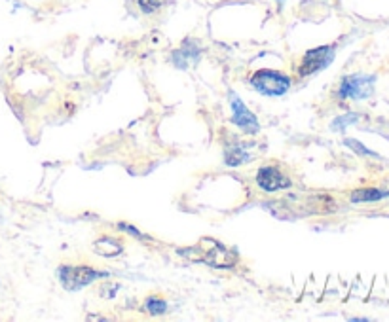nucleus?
Listing matches in <instances>:
<instances>
[{
  "label": "nucleus",
  "instance_id": "nucleus-2",
  "mask_svg": "<svg viewBox=\"0 0 389 322\" xmlns=\"http://www.w3.org/2000/svg\"><path fill=\"white\" fill-rule=\"evenodd\" d=\"M108 277V273L97 271L89 266H63L59 269V279L67 290H80L97 279Z\"/></svg>",
  "mask_w": 389,
  "mask_h": 322
},
{
  "label": "nucleus",
  "instance_id": "nucleus-5",
  "mask_svg": "<svg viewBox=\"0 0 389 322\" xmlns=\"http://www.w3.org/2000/svg\"><path fill=\"white\" fill-rule=\"evenodd\" d=\"M334 59V50L328 46H321L315 50H310L302 59V65L298 68L300 76H310L313 73H319L325 67H328V63Z\"/></svg>",
  "mask_w": 389,
  "mask_h": 322
},
{
  "label": "nucleus",
  "instance_id": "nucleus-11",
  "mask_svg": "<svg viewBox=\"0 0 389 322\" xmlns=\"http://www.w3.org/2000/svg\"><path fill=\"white\" fill-rule=\"evenodd\" d=\"M146 309H148V313H152V315H163L167 309V306L163 300H158V298H148V300H146Z\"/></svg>",
  "mask_w": 389,
  "mask_h": 322
},
{
  "label": "nucleus",
  "instance_id": "nucleus-13",
  "mask_svg": "<svg viewBox=\"0 0 389 322\" xmlns=\"http://www.w3.org/2000/svg\"><path fill=\"white\" fill-rule=\"evenodd\" d=\"M139 6H141V10L146 11V14H151V11L160 8V0H139Z\"/></svg>",
  "mask_w": 389,
  "mask_h": 322
},
{
  "label": "nucleus",
  "instance_id": "nucleus-9",
  "mask_svg": "<svg viewBox=\"0 0 389 322\" xmlns=\"http://www.w3.org/2000/svg\"><path fill=\"white\" fill-rule=\"evenodd\" d=\"M95 250H97V254L106 256V258H111V256H116L122 252V246L118 244V241H114L112 237H103L95 243Z\"/></svg>",
  "mask_w": 389,
  "mask_h": 322
},
{
  "label": "nucleus",
  "instance_id": "nucleus-7",
  "mask_svg": "<svg viewBox=\"0 0 389 322\" xmlns=\"http://www.w3.org/2000/svg\"><path fill=\"white\" fill-rule=\"evenodd\" d=\"M256 184L264 192H276V189L287 188L291 182L289 178L283 177L276 167H262L261 171L256 172Z\"/></svg>",
  "mask_w": 389,
  "mask_h": 322
},
{
  "label": "nucleus",
  "instance_id": "nucleus-8",
  "mask_svg": "<svg viewBox=\"0 0 389 322\" xmlns=\"http://www.w3.org/2000/svg\"><path fill=\"white\" fill-rule=\"evenodd\" d=\"M389 192H382V189L368 188V189H355L351 194V201L353 203H370V201H380L388 197Z\"/></svg>",
  "mask_w": 389,
  "mask_h": 322
},
{
  "label": "nucleus",
  "instance_id": "nucleus-14",
  "mask_svg": "<svg viewBox=\"0 0 389 322\" xmlns=\"http://www.w3.org/2000/svg\"><path fill=\"white\" fill-rule=\"evenodd\" d=\"M355 120H357V114H348V118H338V120L333 123V128L340 131V129L345 128V125H350V123L355 122Z\"/></svg>",
  "mask_w": 389,
  "mask_h": 322
},
{
  "label": "nucleus",
  "instance_id": "nucleus-1",
  "mask_svg": "<svg viewBox=\"0 0 389 322\" xmlns=\"http://www.w3.org/2000/svg\"><path fill=\"white\" fill-rule=\"evenodd\" d=\"M181 254L188 256L194 261H203V264L213 267H232L238 261V256L230 252L228 249H224L218 241L209 239V237H203L200 243L196 244L194 250L181 252Z\"/></svg>",
  "mask_w": 389,
  "mask_h": 322
},
{
  "label": "nucleus",
  "instance_id": "nucleus-3",
  "mask_svg": "<svg viewBox=\"0 0 389 322\" xmlns=\"http://www.w3.org/2000/svg\"><path fill=\"white\" fill-rule=\"evenodd\" d=\"M251 85H253L256 91H261L262 95H268V97H279V95L287 93V89L291 88V80L289 76H285V74L276 73V71H268V68H262V71L253 74Z\"/></svg>",
  "mask_w": 389,
  "mask_h": 322
},
{
  "label": "nucleus",
  "instance_id": "nucleus-6",
  "mask_svg": "<svg viewBox=\"0 0 389 322\" xmlns=\"http://www.w3.org/2000/svg\"><path fill=\"white\" fill-rule=\"evenodd\" d=\"M232 122L238 125L239 129H243L245 133H256L258 131V122H256L255 114L247 108V106L241 103V99H238L236 95L232 93Z\"/></svg>",
  "mask_w": 389,
  "mask_h": 322
},
{
  "label": "nucleus",
  "instance_id": "nucleus-15",
  "mask_svg": "<svg viewBox=\"0 0 389 322\" xmlns=\"http://www.w3.org/2000/svg\"><path fill=\"white\" fill-rule=\"evenodd\" d=\"M118 228H120V229H123V232H128V234H131V235H137V237H141V234H139V232H137V229H135V228H131V226H128V224H120V226H118Z\"/></svg>",
  "mask_w": 389,
  "mask_h": 322
},
{
  "label": "nucleus",
  "instance_id": "nucleus-10",
  "mask_svg": "<svg viewBox=\"0 0 389 322\" xmlns=\"http://www.w3.org/2000/svg\"><path fill=\"white\" fill-rule=\"evenodd\" d=\"M224 157H226V165L236 167V165H241V163H245V161L249 160V154H247L243 148H239V146H228Z\"/></svg>",
  "mask_w": 389,
  "mask_h": 322
},
{
  "label": "nucleus",
  "instance_id": "nucleus-12",
  "mask_svg": "<svg viewBox=\"0 0 389 322\" xmlns=\"http://www.w3.org/2000/svg\"><path fill=\"white\" fill-rule=\"evenodd\" d=\"M345 145L350 146L351 150L359 152V154H363V156H373V157H378L376 154H374L373 150H368V148H365V146L359 142V140H353V139H345Z\"/></svg>",
  "mask_w": 389,
  "mask_h": 322
},
{
  "label": "nucleus",
  "instance_id": "nucleus-4",
  "mask_svg": "<svg viewBox=\"0 0 389 322\" xmlns=\"http://www.w3.org/2000/svg\"><path fill=\"white\" fill-rule=\"evenodd\" d=\"M374 76L367 74H353L342 80L340 85V97L342 99H367L373 95L374 89Z\"/></svg>",
  "mask_w": 389,
  "mask_h": 322
}]
</instances>
